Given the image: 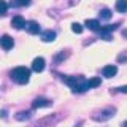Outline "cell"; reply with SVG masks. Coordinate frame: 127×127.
I'll return each instance as SVG.
<instances>
[{"mask_svg": "<svg viewBox=\"0 0 127 127\" xmlns=\"http://www.w3.org/2000/svg\"><path fill=\"white\" fill-rule=\"evenodd\" d=\"M118 73V67L116 65H106L103 67V76L105 78H113Z\"/></svg>", "mask_w": 127, "mask_h": 127, "instance_id": "8", "label": "cell"}, {"mask_svg": "<svg viewBox=\"0 0 127 127\" xmlns=\"http://www.w3.org/2000/svg\"><path fill=\"white\" fill-rule=\"evenodd\" d=\"M32 0H13V5L14 6H29Z\"/></svg>", "mask_w": 127, "mask_h": 127, "instance_id": "14", "label": "cell"}, {"mask_svg": "<svg viewBox=\"0 0 127 127\" xmlns=\"http://www.w3.org/2000/svg\"><path fill=\"white\" fill-rule=\"evenodd\" d=\"M14 119L16 121H27V119H30V113L29 111H21V113L14 114Z\"/></svg>", "mask_w": 127, "mask_h": 127, "instance_id": "13", "label": "cell"}, {"mask_svg": "<svg viewBox=\"0 0 127 127\" xmlns=\"http://www.w3.org/2000/svg\"><path fill=\"white\" fill-rule=\"evenodd\" d=\"M100 16H102V19H110L111 18V11L108 10V8H103V10L100 11Z\"/></svg>", "mask_w": 127, "mask_h": 127, "instance_id": "15", "label": "cell"}, {"mask_svg": "<svg viewBox=\"0 0 127 127\" xmlns=\"http://www.w3.org/2000/svg\"><path fill=\"white\" fill-rule=\"evenodd\" d=\"M0 46H2L3 49L10 51V49H13V46H14V40L11 38L10 35H3L2 40H0Z\"/></svg>", "mask_w": 127, "mask_h": 127, "instance_id": "2", "label": "cell"}, {"mask_svg": "<svg viewBox=\"0 0 127 127\" xmlns=\"http://www.w3.org/2000/svg\"><path fill=\"white\" fill-rule=\"evenodd\" d=\"M119 92H124V94H127V86H122V87H119Z\"/></svg>", "mask_w": 127, "mask_h": 127, "instance_id": "18", "label": "cell"}, {"mask_svg": "<svg viewBox=\"0 0 127 127\" xmlns=\"http://www.w3.org/2000/svg\"><path fill=\"white\" fill-rule=\"evenodd\" d=\"M71 30H73L75 33H81V32H83V26L78 24V22H75V24H71Z\"/></svg>", "mask_w": 127, "mask_h": 127, "instance_id": "16", "label": "cell"}, {"mask_svg": "<svg viewBox=\"0 0 127 127\" xmlns=\"http://www.w3.org/2000/svg\"><path fill=\"white\" fill-rule=\"evenodd\" d=\"M41 40H43V41H46V43L54 41V40H56V32H53V30H45L41 33Z\"/></svg>", "mask_w": 127, "mask_h": 127, "instance_id": "9", "label": "cell"}, {"mask_svg": "<svg viewBox=\"0 0 127 127\" xmlns=\"http://www.w3.org/2000/svg\"><path fill=\"white\" fill-rule=\"evenodd\" d=\"M122 37H127V29H126V30H122Z\"/></svg>", "mask_w": 127, "mask_h": 127, "instance_id": "19", "label": "cell"}, {"mask_svg": "<svg viewBox=\"0 0 127 127\" xmlns=\"http://www.w3.org/2000/svg\"><path fill=\"white\" fill-rule=\"evenodd\" d=\"M32 106H33V108H46V106H51V100L38 97V98H35V100H33Z\"/></svg>", "mask_w": 127, "mask_h": 127, "instance_id": "7", "label": "cell"}, {"mask_svg": "<svg viewBox=\"0 0 127 127\" xmlns=\"http://www.w3.org/2000/svg\"><path fill=\"white\" fill-rule=\"evenodd\" d=\"M84 24H86V27H87L89 30H94V32L100 29V22H98L97 19H87Z\"/></svg>", "mask_w": 127, "mask_h": 127, "instance_id": "10", "label": "cell"}, {"mask_svg": "<svg viewBox=\"0 0 127 127\" xmlns=\"http://www.w3.org/2000/svg\"><path fill=\"white\" fill-rule=\"evenodd\" d=\"M11 78L14 79L18 84H27L30 79V70L27 67H16L11 71Z\"/></svg>", "mask_w": 127, "mask_h": 127, "instance_id": "1", "label": "cell"}, {"mask_svg": "<svg viewBox=\"0 0 127 127\" xmlns=\"http://www.w3.org/2000/svg\"><path fill=\"white\" fill-rule=\"evenodd\" d=\"M122 127H127V121H124V122H122Z\"/></svg>", "mask_w": 127, "mask_h": 127, "instance_id": "20", "label": "cell"}, {"mask_svg": "<svg viewBox=\"0 0 127 127\" xmlns=\"http://www.w3.org/2000/svg\"><path fill=\"white\" fill-rule=\"evenodd\" d=\"M95 114H103V116H94L95 121H105V119H110L114 114V110L113 108H106V110H102L100 113H95Z\"/></svg>", "mask_w": 127, "mask_h": 127, "instance_id": "6", "label": "cell"}, {"mask_svg": "<svg viewBox=\"0 0 127 127\" xmlns=\"http://www.w3.org/2000/svg\"><path fill=\"white\" fill-rule=\"evenodd\" d=\"M6 10H8V3L5 0H0V14H5Z\"/></svg>", "mask_w": 127, "mask_h": 127, "instance_id": "17", "label": "cell"}, {"mask_svg": "<svg viewBox=\"0 0 127 127\" xmlns=\"http://www.w3.org/2000/svg\"><path fill=\"white\" fill-rule=\"evenodd\" d=\"M86 83H87V87H89V89H92V87H97V86H100L102 79H100V78H97V76H94V78L87 79Z\"/></svg>", "mask_w": 127, "mask_h": 127, "instance_id": "12", "label": "cell"}, {"mask_svg": "<svg viewBox=\"0 0 127 127\" xmlns=\"http://www.w3.org/2000/svg\"><path fill=\"white\" fill-rule=\"evenodd\" d=\"M116 10H118V13H126L127 11V0H116Z\"/></svg>", "mask_w": 127, "mask_h": 127, "instance_id": "11", "label": "cell"}, {"mask_svg": "<svg viewBox=\"0 0 127 127\" xmlns=\"http://www.w3.org/2000/svg\"><path fill=\"white\" fill-rule=\"evenodd\" d=\"M11 26H13L16 30H21V29L26 27V19H24L22 16H14V18L11 19Z\"/></svg>", "mask_w": 127, "mask_h": 127, "instance_id": "5", "label": "cell"}, {"mask_svg": "<svg viewBox=\"0 0 127 127\" xmlns=\"http://www.w3.org/2000/svg\"><path fill=\"white\" fill-rule=\"evenodd\" d=\"M32 70L37 71V73H40V71L45 70V59H43V57H35L33 62H32Z\"/></svg>", "mask_w": 127, "mask_h": 127, "instance_id": "4", "label": "cell"}, {"mask_svg": "<svg viewBox=\"0 0 127 127\" xmlns=\"http://www.w3.org/2000/svg\"><path fill=\"white\" fill-rule=\"evenodd\" d=\"M26 29H27V32L29 33H32V35H38L40 33V24L37 22V21H29V22H26Z\"/></svg>", "mask_w": 127, "mask_h": 127, "instance_id": "3", "label": "cell"}]
</instances>
